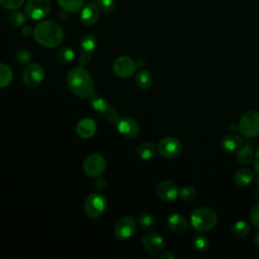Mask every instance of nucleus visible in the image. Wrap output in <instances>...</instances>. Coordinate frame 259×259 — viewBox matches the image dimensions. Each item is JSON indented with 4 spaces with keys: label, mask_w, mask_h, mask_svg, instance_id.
I'll return each instance as SVG.
<instances>
[{
    "label": "nucleus",
    "mask_w": 259,
    "mask_h": 259,
    "mask_svg": "<svg viewBox=\"0 0 259 259\" xmlns=\"http://www.w3.org/2000/svg\"><path fill=\"white\" fill-rule=\"evenodd\" d=\"M253 158H254L253 150L248 146L241 147L240 150L238 151L237 160L241 164H249L253 160Z\"/></svg>",
    "instance_id": "30"
},
{
    "label": "nucleus",
    "mask_w": 259,
    "mask_h": 259,
    "mask_svg": "<svg viewBox=\"0 0 259 259\" xmlns=\"http://www.w3.org/2000/svg\"><path fill=\"white\" fill-rule=\"evenodd\" d=\"M193 247L198 252H205L209 248V241L205 236L196 234L193 237Z\"/></svg>",
    "instance_id": "31"
},
{
    "label": "nucleus",
    "mask_w": 259,
    "mask_h": 259,
    "mask_svg": "<svg viewBox=\"0 0 259 259\" xmlns=\"http://www.w3.org/2000/svg\"><path fill=\"white\" fill-rule=\"evenodd\" d=\"M196 189L193 186L186 185L179 190V196L184 201H192L196 197Z\"/></svg>",
    "instance_id": "32"
},
{
    "label": "nucleus",
    "mask_w": 259,
    "mask_h": 259,
    "mask_svg": "<svg viewBox=\"0 0 259 259\" xmlns=\"http://www.w3.org/2000/svg\"><path fill=\"white\" fill-rule=\"evenodd\" d=\"M136 69H137L136 61H134L130 57H125V56L118 57L113 63L114 73L121 78H128L133 76L136 72Z\"/></svg>",
    "instance_id": "14"
},
{
    "label": "nucleus",
    "mask_w": 259,
    "mask_h": 259,
    "mask_svg": "<svg viewBox=\"0 0 259 259\" xmlns=\"http://www.w3.org/2000/svg\"><path fill=\"white\" fill-rule=\"evenodd\" d=\"M229 130L231 132H236V131H239V124H236V123H231L229 125Z\"/></svg>",
    "instance_id": "41"
},
{
    "label": "nucleus",
    "mask_w": 259,
    "mask_h": 259,
    "mask_svg": "<svg viewBox=\"0 0 259 259\" xmlns=\"http://www.w3.org/2000/svg\"><path fill=\"white\" fill-rule=\"evenodd\" d=\"M217 212L209 207L201 206L194 209L190 215L191 227L197 232H206L215 227L218 223Z\"/></svg>",
    "instance_id": "3"
},
{
    "label": "nucleus",
    "mask_w": 259,
    "mask_h": 259,
    "mask_svg": "<svg viewBox=\"0 0 259 259\" xmlns=\"http://www.w3.org/2000/svg\"><path fill=\"white\" fill-rule=\"evenodd\" d=\"M178 185L170 180H165L160 182L156 187V195L158 198L164 202H170L177 198L179 195Z\"/></svg>",
    "instance_id": "12"
},
{
    "label": "nucleus",
    "mask_w": 259,
    "mask_h": 259,
    "mask_svg": "<svg viewBox=\"0 0 259 259\" xmlns=\"http://www.w3.org/2000/svg\"><path fill=\"white\" fill-rule=\"evenodd\" d=\"M45 79V70L37 63H29L26 65L22 73V81L23 83L30 88L37 87L41 84Z\"/></svg>",
    "instance_id": "7"
},
{
    "label": "nucleus",
    "mask_w": 259,
    "mask_h": 259,
    "mask_svg": "<svg viewBox=\"0 0 259 259\" xmlns=\"http://www.w3.org/2000/svg\"><path fill=\"white\" fill-rule=\"evenodd\" d=\"M243 145L242 138L236 133L226 135L222 140V148L226 153H235L240 150Z\"/></svg>",
    "instance_id": "18"
},
{
    "label": "nucleus",
    "mask_w": 259,
    "mask_h": 259,
    "mask_svg": "<svg viewBox=\"0 0 259 259\" xmlns=\"http://www.w3.org/2000/svg\"><path fill=\"white\" fill-rule=\"evenodd\" d=\"M97 46V38L93 34H86L81 39V52L92 54Z\"/></svg>",
    "instance_id": "27"
},
{
    "label": "nucleus",
    "mask_w": 259,
    "mask_h": 259,
    "mask_svg": "<svg viewBox=\"0 0 259 259\" xmlns=\"http://www.w3.org/2000/svg\"><path fill=\"white\" fill-rule=\"evenodd\" d=\"M137 154L139 158L142 160H145V161L151 160L156 155V147L153 143H150V142L142 143L137 149Z\"/></svg>",
    "instance_id": "21"
},
{
    "label": "nucleus",
    "mask_w": 259,
    "mask_h": 259,
    "mask_svg": "<svg viewBox=\"0 0 259 259\" xmlns=\"http://www.w3.org/2000/svg\"><path fill=\"white\" fill-rule=\"evenodd\" d=\"M26 15L25 13L19 11V10H13L9 15H8V22L10 25L14 27H19L22 26L25 21H26Z\"/></svg>",
    "instance_id": "28"
},
{
    "label": "nucleus",
    "mask_w": 259,
    "mask_h": 259,
    "mask_svg": "<svg viewBox=\"0 0 259 259\" xmlns=\"http://www.w3.org/2000/svg\"><path fill=\"white\" fill-rule=\"evenodd\" d=\"M105 160L99 154L88 155L83 162V171L91 178L99 177L105 170Z\"/></svg>",
    "instance_id": "8"
},
{
    "label": "nucleus",
    "mask_w": 259,
    "mask_h": 259,
    "mask_svg": "<svg viewBox=\"0 0 259 259\" xmlns=\"http://www.w3.org/2000/svg\"><path fill=\"white\" fill-rule=\"evenodd\" d=\"M158 152L166 159H174L181 154L182 144L174 137H165L158 144Z\"/></svg>",
    "instance_id": "9"
},
{
    "label": "nucleus",
    "mask_w": 259,
    "mask_h": 259,
    "mask_svg": "<svg viewBox=\"0 0 259 259\" xmlns=\"http://www.w3.org/2000/svg\"><path fill=\"white\" fill-rule=\"evenodd\" d=\"M107 207L106 198L100 193L89 194L84 201V212L90 219L101 217Z\"/></svg>",
    "instance_id": "4"
},
{
    "label": "nucleus",
    "mask_w": 259,
    "mask_h": 259,
    "mask_svg": "<svg viewBox=\"0 0 259 259\" xmlns=\"http://www.w3.org/2000/svg\"><path fill=\"white\" fill-rule=\"evenodd\" d=\"M67 84L69 89L78 97L90 99L95 94L94 80L83 66L70 70L67 75Z\"/></svg>",
    "instance_id": "1"
},
{
    "label": "nucleus",
    "mask_w": 259,
    "mask_h": 259,
    "mask_svg": "<svg viewBox=\"0 0 259 259\" xmlns=\"http://www.w3.org/2000/svg\"><path fill=\"white\" fill-rule=\"evenodd\" d=\"M85 0H57L59 6L67 13H75L84 6Z\"/></svg>",
    "instance_id": "22"
},
{
    "label": "nucleus",
    "mask_w": 259,
    "mask_h": 259,
    "mask_svg": "<svg viewBox=\"0 0 259 259\" xmlns=\"http://www.w3.org/2000/svg\"><path fill=\"white\" fill-rule=\"evenodd\" d=\"M95 185L97 188H104L106 186V181L103 179V178H98L96 181H95Z\"/></svg>",
    "instance_id": "39"
},
{
    "label": "nucleus",
    "mask_w": 259,
    "mask_h": 259,
    "mask_svg": "<svg viewBox=\"0 0 259 259\" xmlns=\"http://www.w3.org/2000/svg\"><path fill=\"white\" fill-rule=\"evenodd\" d=\"M56 57L59 63L67 65L72 63L73 60L75 59V52L70 47H63L58 50Z\"/></svg>",
    "instance_id": "24"
},
{
    "label": "nucleus",
    "mask_w": 259,
    "mask_h": 259,
    "mask_svg": "<svg viewBox=\"0 0 259 259\" xmlns=\"http://www.w3.org/2000/svg\"><path fill=\"white\" fill-rule=\"evenodd\" d=\"M143 246L148 252L151 253H157L163 250L165 246V242L163 237H161L159 234L156 233H150L143 237L142 240Z\"/></svg>",
    "instance_id": "16"
},
{
    "label": "nucleus",
    "mask_w": 259,
    "mask_h": 259,
    "mask_svg": "<svg viewBox=\"0 0 259 259\" xmlns=\"http://www.w3.org/2000/svg\"><path fill=\"white\" fill-rule=\"evenodd\" d=\"M175 257H176L175 254L172 253V252H170V251L164 252L163 254H161V255L159 256L160 259H175Z\"/></svg>",
    "instance_id": "38"
},
{
    "label": "nucleus",
    "mask_w": 259,
    "mask_h": 259,
    "mask_svg": "<svg viewBox=\"0 0 259 259\" xmlns=\"http://www.w3.org/2000/svg\"><path fill=\"white\" fill-rule=\"evenodd\" d=\"M117 131L125 138L135 139L139 136L140 127L138 122L128 116H119L118 119L114 122Z\"/></svg>",
    "instance_id": "13"
},
{
    "label": "nucleus",
    "mask_w": 259,
    "mask_h": 259,
    "mask_svg": "<svg viewBox=\"0 0 259 259\" xmlns=\"http://www.w3.org/2000/svg\"><path fill=\"white\" fill-rule=\"evenodd\" d=\"M15 61L19 65H28L31 61V53L26 49H19L15 53Z\"/></svg>",
    "instance_id": "33"
},
{
    "label": "nucleus",
    "mask_w": 259,
    "mask_h": 259,
    "mask_svg": "<svg viewBox=\"0 0 259 259\" xmlns=\"http://www.w3.org/2000/svg\"><path fill=\"white\" fill-rule=\"evenodd\" d=\"M254 172L248 168L239 169L234 175V181L238 186L244 187L249 185L254 179Z\"/></svg>",
    "instance_id": "20"
},
{
    "label": "nucleus",
    "mask_w": 259,
    "mask_h": 259,
    "mask_svg": "<svg viewBox=\"0 0 259 259\" xmlns=\"http://www.w3.org/2000/svg\"><path fill=\"white\" fill-rule=\"evenodd\" d=\"M250 225L245 221H237L231 229L233 236L236 238H244L250 233Z\"/></svg>",
    "instance_id": "26"
},
{
    "label": "nucleus",
    "mask_w": 259,
    "mask_h": 259,
    "mask_svg": "<svg viewBox=\"0 0 259 259\" xmlns=\"http://www.w3.org/2000/svg\"><path fill=\"white\" fill-rule=\"evenodd\" d=\"M167 226L169 230L174 233H184L188 229V223L186 219L180 213H172L167 219Z\"/></svg>",
    "instance_id": "19"
},
{
    "label": "nucleus",
    "mask_w": 259,
    "mask_h": 259,
    "mask_svg": "<svg viewBox=\"0 0 259 259\" xmlns=\"http://www.w3.org/2000/svg\"><path fill=\"white\" fill-rule=\"evenodd\" d=\"M21 33H22V35L25 36V37L31 36V35H33V28H31L30 26H24V27H22V29H21Z\"/></svg>",
    "instance_id": "37"
},
{
    "label": "nucleus",
    "mask_w": 259,
    "mask_h": 259,
    "mask_svg": "<svg viewBox=\"0 0 259 259\" xmlns=\"http://www.w3.org/2000/svg\"><path fill=\"white\" fill-rule=\"evenodd\" d=\"M96 127V123L92 118L85 117L77 123L76 133L82 139H90L95 134Z\"/></svg>",
    "instance_id": "17"
},
{
    "label": "nucleus",
    "mask_w": 259,
    "mask_h": 259,
    "mask_svg": "<svg viewBox=\"0 0 259 259\" xmlns=\"http://www.w3.org/2000/svg\"><path fill=\"white\" fill-rule=\"evenodd\" d=\"M34 40L45 48H56L63 41L62 27L53 20H42L33 28Z\"/></svg>",
    "instance_id": "2"
},
{
    "label": "nucleus",
    "mask_w": 259,
    "mask_h": 259,
    "mask_svg": "<svg viewBox=\"0 0 259 259\" xmlns=\"http://www.w3.org/2000/svg\"><path fill=\"white\" fill-rule=\"evenodd\" d=\"M254 168L259 173V150L256 152L254 156Z\"/></svg>",
    "instance_id": "40"
},
{
    "label": "nucleus",
    "mask_w": 259,
    "mask_h": 259,
    "mask_svg": "<svg viewBox=\"0 0 259 259\" xmlns=\"http://www.w3.org/2000/svg\"><path fill=\"white\" fill-rule=\"evenodd\" d=\"M13 75L11 69L5 65L0 63V88L8 86L12 81Z\"/></svg>",
    "instance_id": "29"
},
{
    "label": "nucleus",
    "mask_w": 259,
    "mask_h": 259,
    "mask_svg": "<svg viewBox=\"0 0 259 259\" xmlns=\"http://www.w3.org/2000/svg\"><path fill=\"white\" fill-rule=\"evenodd\" d=\"M90 101H91L92 108L96 110L98 113H100L107 120H110L111 122L114 123L120 116L118 112L111 105H109L103 97L94 94L90 98Z\"/></svg>",
    "instance_id": "10"
},
{
    "label": "nucleus",
    "mask_w": 259,
    "mask_h": 259,
    "mask_svg": "<svg viewBox=\"0 0 259 259\" xmlns=\"http://www.w3.org/2000/svg\"><path fill=\"white\" fill-rule=\"evenodd\" d=\"M136 65H137V67H142L145 65V61L143 59H138L136 61Z\"/></svg>",
    "instance_id": "43"
},
{
    "label": "nucleus",
    "mask_w": 259,
    "mask_h": 259,
    "mask_svg": "<svg viewBox=\"0 0 259 259\" xmlns=\"http://www.w3.org/2000/svg\"><path fill=\"white\" fill-rule=\"evenodd\" d=\"M250 220L253 226L259 228V203H256L250 210Z\"/></svg>",
    "instance_id": "36"
},
{
    "label": "nucleus",
    "mask_w": 259,
    "mask_h": 259,
    "mask_svg": "<svg viewBox=\"0 0 259 259\" xmlns=\"http://www.w3.org/2000/svg\"><path fill=\"white\" fill-rule=\"evenodd\" d=\"M24 0H0V5L8 10H16L22 4Z\"/></svg>",
    "instance_id": "35"
},
{
    "label": "nucleus",
    "mask_w": 259,
    "mask_h": 259,
    "mask_svg": "<svg viewBox=\"0 0 259 259\" xmlns=\"http://www.w3.org/2000/svg\"><path fill=\"white\" fill-rule=\"evenodd\" d=\"M257 183L259 184V177H258V179H257Z\"/></svg>",
    "instance_id": "44"
},
{
    "label": "nucleus",
    "mask_w": 259,
    "mask_h": 259,
    "mask_svg": "<svg viewBox=\"0 0 259 259\" xmlns=\"http://www.w3.org/2000/svg\"><path fill=\"white\" fill-rule=\"evenodd\" d=\"M254 243H255L256 247L259 249V232L256 233L254 236Z\"/></svg>",
    "instance_id": "42"
},
{
    "label": "nucleus",
    "mask_w": 259,
    "mask_h": 259,
    "mask_svg": "<svg viewBox=\"0 0 259 259\" xmlns=\"http://www.w3.org/2000/svg\"><path fill=\"white\" fill-rule=\"evenodd\" d=\"M138 223H139V226L143 230H146V231L154 230L157 226L156 219L149 212L140 213V215L138 218Z\"/></svg>",
    "instance_id": "25"
},
{
    "label": "nucleus",
    "mask_w": 259,
    "mask_h": 259,
    "mask_svg": "<svg viewBox=\"0 0 259 259\" xmlns=\"http://www.w3.org/2000/svg\"><path fill=\"white\" fill-rule=\"evenodd\" d=\"M98 8L103 13H110L115 8L114 0H98Z\"/></svg>",
    "instance_id": "34"
},
{
    "label": "nucleus",
    "mask_w": 259,
    "mask_h": 259,
    "mask_svg": "<svg viewBox=\"0 0 259 259\" xmlns=\"http://www.w3.org/2000/svg\"><path fill=\"white\" fill-rule=\"evenodd\" d=\"M99 8L94 3H87L81 8L80 20L82 24L86 26H91L95 24L99 18Z\"/></svg>",
    "instance_id": "15"
},
{
    "label": "nucleus",
    "mask_w": 259,
    "mask_h": 259,
    "mask_svg": "<svg viewBox=\"0 0 259 259\" xmlns=\"http://www.w3.org/2000/svg\"><path fill=\"white\" fill-rule=\"evenodd\" d=\"M136 221L132 217H122L117 221L114 227L115 238L119 241H125L130 239L136 231Z\"/></svg>",
    "instance_id": "11"
},
{
    "label": "nucleus",
    "mask_w": 259,
    "mask_h": 259,
    "mask_svg": "<svg viewBox=\"0 0 259 259\" xmlns=\"http://www.w3.org/2000/svg\"><path fill=\"white\" fill-rule=\"evenodd\" d=\"M153 76L148 70H140L136 75V84L141 89H148L152 86Z\"/></svg>",
    "instance_id": "23"
},
{
    "label": "nucleus",
    "mask_w": 259,
    "mask_h": 259,
    "mask_svg": "<svg viewBox=\"0 0 259 259\" xmlns=\"http://www.w3.org/2000/svg\"><path fill=\"white\" fill-rule=\"evenodd\" d=\"M51 10L50 0H28L24 6L25 15L32 20L44 19Z\"/></svg>",
    "instance_id": "6"
},
{
    "label": "nucleus",
    "mask_w": 259,
    "mask_h": 259,
    "mask_svg": "<svg viewBox=\"0 0 259 259\" xmlns=\"http://www.w3.org/2000/svg\"><path fill=\"white\" fill-rule=\"evenodd\" d=\"M240 133L247 138H255L259 135V111L249 110L245 112L239 121Z\"/></svg>",
    "instance_id": "5"
}]
</instances>
